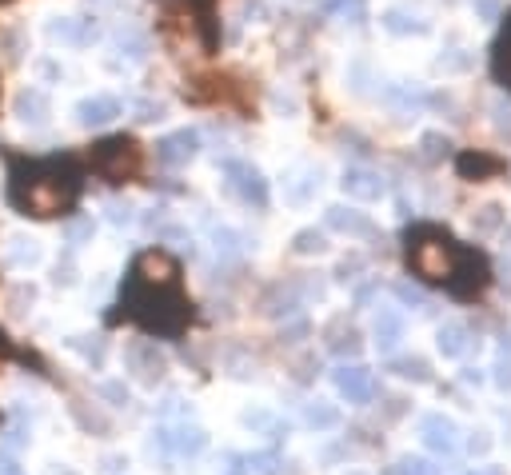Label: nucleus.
Segmentation results:
<instances>
[{"instance_id": "cd10ccee", "label": "nucleus", "mask_w": 511, "mask_h": 475, "mask_svg": "<svg viewBox=\"0 0 511 475\" xmlns=\"http://www.w3.org/2000/svg\"><path fill=\"white\" fill-rule=\"evenodd\" d=\"M471 475H499V471H496V468H476Z\"/></svg>"}, {"instance_id": "a878e982", "label": "nucleus", "mask_w": 511, "mask_h": 475, "mask_svg": "<svg viewBox=\"0 0 511 475\" xmlns=\"http://www.w3.org/2000/svg\"><path fill=\"white\" fill-rule=\"evenodd\" d=\"M120 52H128L132 60H141L144 56V36L141 32H120Z\"/></svg>"}, {"instance_id": "9d476101", "label": "nucleus", "mask_w": 511, "mask_h": 475, "mask_svg": "<svg viewBox=\"0 0 511 475\" xmlns=\"http://www.w3.org/2000/svg\"><path fill=\"white\" fill-rule=\"evenodd\" d=\"M128 363H132V371L144 379V384H156V379L164 376V368H169V360H164L160 352H156V343H148V340L128 348Z\"/></svg>"}, {"instance_id": "f03ea898", "label": "nucleus", "mask_w": 511, "mask_h": 475, "mask_svg": "<svg viewBox=\"0 0 511 475\" xmlns=\"http://www.w3.org/2000/svg\"><path fill=\"white\" fill-rule=\"evenodd\" d=\"M80 192V176L72 160H52L41 168H29V172H16L13 180V204L32 216H60L77 204Z\"/></svg>"}, {"instance_id": "f8f14e48", "label": "nucleus", "mask_w": 511, "mask_h": 475, "mask_svg": "<svg viewBox=\"0 0 511 475\" xmlns=\"http://www.w3.org/2000/svg\"><path fill=\"white\" fill-rule=\"evenodd\" d=\"M120 116V100L116 96H88V100H80L77 105V120L80 124H88V128H100V124H108V120H116Z\"/></svg>"}, {"instance_id": "6e6552de", "label": "nucleus", "mask_w": 511, "mask_h": 475, "mask_svg": "<svg viewBox=\"0 0 511 475\" xmlns=\"http://www.w3.org/2000/svg\"><path fill=\"white\" fill-rule=\"evenodd\" d=\"M160 447L172 455H200L208 447V435L196 424H172V427H160Z\"/></svg>"}, {"instance_id": "4468645a", "label": "nucleus", "mask_w": 511, "mask_h": 475, "mask_svg": "<svg viewBox=\"0 0 511 475\" xmlns=\"http://www.w3.org/2000/svg\"><path fill=\"white\" fill-rule=\"evenodd\" d=\"M399 340H404V315L396 307H379L376 315V348L379 352H396Z\"/></svg>"}, {"instance_id": "dca6fc26", "label": "nucleus", "mask_w": 511, "mask_h": 475, "mask_svg": "<svg viewBox=\"0 0 511 475\" xmlns=\"http://www.w3.org/2000/svg\"><path fill=\"white\" fill-rule=\"evenodd\" d=\"M16 116H21L24 124H44V120H49V96L36 88L21 92V96H16Z\"/></svg>"}, {"instance_id": "aec40b11", "label": "nucleus", "mask_w": 511, "mask_h": 475, "mask_svg": "<svg viewBox=\"0 0 511 475\" xmlns=\"http://www.w3.org/2000/svg\"><path fill=\"white\" fill-rule=\"evenodd\" d=\"M392 371L399 379H415V384H427L432 379V368H427V360H420V356H399V360H392Z\"/></svg>"}, {"instance_id": "f3484780", "label": "nucleus", "mask_w": 511, "mask_h": 475, "mask_svg": "<svg viewBox=\"0 0 511 475\" xmlns=\"http://www.w3.org/2000/svg\"><path fill=\"white\" fill-rule=\"evenodd\" d=\"M328 228L336 232H348V236H371V220L360 216V212H348V208H328Z\"/></svg>"}, {"instance_id": "1a4fd4ad", "label": "nucleus", "mask_w": 511, "mask_h": 475, "mask_svg": "<svg viewBox=\"0 0 511 475\" xmlns=\"http://www.w3.org/2000/svg\"><path fill=\"white\" fill-rule=\"evenodd\" d=\"M196 148H200V136L192 132V128H180V132L164 136L160 144H156V156H160V164L180 168V164H188L192 156H196Z\"/></svg>"}, {"instance_id": "39448f33", "label": "nucleus", "mask_w": 511, "mask_h": 475, "mask_svg": "<svg viewBox=\"0 0 511 475\" xmlns=\"http://www.w3.org/2000/svg\"><path fill=\"white\" fill-rule=\"evenodd\" d=\"M224 172H228V188L236 192L240 200H244V204H256V208H264V204H268V184H264V176H260L252 164L228 160Z\"/></svg>"}, {"instance_id": "20e7f679", "label": "nucleus", "mask_w": 511, "mask_h": 475, "mask_svg": "<svg viewBox=\"0 0 511 475\" xmlns=\"http://www.w3.org/2000/svg\"><path fill=\"white\" fill-rule=\"evenodd\" d=\"M88 160L105 180L124 184L128 176L141 172V144H136L132 136H108V140H100V144H92Z\"/></svg>"}, {"instance_id": "c756f323", "label": "nucleus", "mask_w": 511, "mask_h": 475, "mask_svg": "<svg viewBox=\"0 0 511 475\" xmlns=\"http://www.w3.org/2000/svg\"><path fill=\"white\" fill-rule=\"evenodd\" d=\"M64 475H68V471H64Z\"/></svg>"}, {"instance_id": "c85d7f7f", "label": "nucleus", "mask_w": 511, "mask_h": 475, "mask_svg": "<svg viewBox=\"0 0 511 475\" xmlns=\"http://www.w3.org/2000/svg\"><path fill=\"white\" fill-rule=\"evenodd\" d=\"M507 251H511V228H507Z\"/></svg>"}, {"instance_id": "9b49d317", "label": "nucleus", "mask_w": 511, "mask_h": 475, "mask_svg": "<svg viewBox=\"0 0 511 475\" xmlns=\"http://www.w3.org/2000/svg\"><path fill=\"white\" fill-rule=\"evenodd\" d=\"M340 184L351 200H379V196H384V180H379L371 168H348Z\"/></svg>"}, {"instance_id": "a211bd4d", "label": "nucleus", "mask_w": 511, "mask_h": 475, "mask_svg": "<svg viewBox=\"0 0 511 475\" xmlns=\"http://www.w3.org/2000/svg\"><path fill=\"white\" fill-rule=\"evenodd\" d=\"M468 343H471V332L463 328V324H443L440 328V352L448 360H455V356H463V352H468Z\"/></svg>"}, {"instance_id": "f257e3e1", "label": "nucleus", "mask_w": 511, "mask_h": 475, "mask_svg": "<svg viewBox=\"0 0 511 475\" xmlns=\"http://www.w3.org/2000/svg\"><path fill=\"white\" fill-rule=\"evenodd\" d=\"M407 264L424 284L448 288L455 300H471L491 284V264L479 248L460 244L435 224H415L407 232Z\"/></svg>"}, {"instance_id": "0eeeda50", "label": "nucleus", "mask_w": 511, "mask_h": 475, "mask_svg": "<svg viewBox=\"0 0 511 475\" xmlns=\"http://www.w3.org/2000/svg\"><path fill=\"white\" fill-rule=\"evenodd\" d=\"M420 435H424V443L432 447V452H440V455L460 452V427H455V419L440 416V412H432V416L420 419Z\"/></svg>"}, {"instance_id": "b1692460", "label": "nucleus", "mask_w": 511, "mask_h": 475, "mask_svg": "<svg viewBox=\"0 0 511 475\" xmlns=\"http://www.w3.org/2000/svg\"><path fill=\"white\" fill-rule=\"evenodd\" d=\"M332 13L348 16L351 24H360V21H364V0H336V5H332Z\"/></svg>"}, {"instance_id": "423d86ee", "label": "nucleus", "mask_w": 511, "mask_h": 475, "mask_svg": "<svg viewBox=\"0 0 511 475\" xmlns=\"http://www.w3.org/2000/svg\"><path fill=\"white\" fill-rule=\"evenodd\" d=\"M336 391L348 404H371V396H376V376H371L364 363H343V368H336Z\"/></svg>"}, {"instance_id": "6ab92c4d", "label": "nucleus", "mask_w": 511, "mask_h": 475, "mask_svg": "<svg viewBox=\"0 0 511 475\" xmlns=\"http://www.w3.org/2000/svg\"><path fill=\"white\" fill-rule=\"evenodd\" d=\"M499 168H504V164H499L496 156H479V152H463L460 156V172L468 176V180H471V176H476V180H479V176H496Z\"/></svg>"}, {"instance_id": "2eb2a0df", "label": "nucleus", "mask_w": 511, "mask_h": 475, "mask_svg": "<svg viewBox=\"0 0 511 475\" xmlns=\"http://www.w3.org/2000/svg\"><path fill=\"white\" fill-rule=\"evenodd\" d=\"M491 77L511 88V13L504 16V28H499L496 49H491Z\"/></svg>"}, {"instance_id": "4be33fe9", "label": "nucleus", "mask_w": 511, "mask_h": 475, "mask_svg": "<svg viewBox=\"0 0 511 475\" xmlns=\"http://www.w3.org/2000/svg\"><path fill=\"white\" fill-rule=\"evenodd\" d=\"M304 419H308V427H336V424H340V412H336V407H328V404H320V399H315L308 412H304Z\"/></svg>"}, {"instance_id": "bb28decb", "label": "nucleus", "mask_w": 511, "mask_h": 475, "mask_svg": "<svg viewBox=\"0 0 511 475\" xmlns=\"http://www.w3.org/2000/svg\"><path fill=\"white\" fill-rule=\"evenodd\" d=\"M0 475H21V468H16L13 455H0Z\"/></svg>"}, {"instance_id": "7ed1b4c3", "label": "nucleus", "mask_w": 511, "mask_h": 475, "mask_svg": "<svg viewBox=\"0 0 511 475\" xmlns=\"http://www.w3.org/2000/svg\"><path fill=\"white\" fill-rule=\"evenodd\" d=\"M124 315L156 335H180L184 324L192 320V304L184 300L176 284H148L132 276L124 292Z\"/></svg>"}, {"instance_id": "5701e85b", "label": "nucleus", "mask_w": 511, "mask_h": 475, "mask_svg": "<svg viewBox=\"0 0 511 475\" xmlns=\"http://www.w3.org/2000/svg\"><path fill=\"white\" fill-rule=\"evenodd\" d=\"M292 248H296V251H304V256H308V251H324V236H320L315 228H304V232H296Z\"/></svg>"}, {"instance_id": "393cba45", "label": "nucleus", "mask_w": 511, "mask_h": 475, "mask_svg": "<svg viewBox=\"0 0 511 475\" xmlns=\"http://www.w3.org/2000/svg\"><path fill=\"white\" fill-rule=\"evenodd\" d=\"M496 384L499 388H511V343L499 348V360H496Z\"/></svg>"}, {"instance_id": "ddd939ff", "label": "nucleus", "mask_w": 511, "mask_h": 475, "mask_svg": "<svg viewBox=\"0 0 511 475\" xmlns=\"http://www.w3.org/2000/svg\"><path fill=\"white\" fill-rule=\"evenodd\" d=\"M49 36L52 41H68V44H88L96 41V24L92 21H77V16H57V21H49Z\"/></svg>"}, {"instance_id": "412c9836", "label": "nucleus", "mask_w": 511, "mask_h": 475, "mask_svg": "<svg viewBox=\"0 0 511 475\" xmlns=\"http://www.w3.org/2000/svg\"><path fill=\"white\" fill-rule=\"evenodd\" d=\"M384 475H440V468H435L432 460H424V455H404V460H396Z\"/></svg>"}]
</instances>
